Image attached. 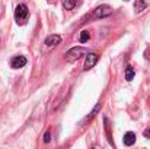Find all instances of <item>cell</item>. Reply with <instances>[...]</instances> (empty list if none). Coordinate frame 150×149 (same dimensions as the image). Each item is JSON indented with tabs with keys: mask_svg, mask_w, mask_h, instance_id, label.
<instances>
[{
	"mask_svg": "<svg viewBox=\"0 0 150 149\" xmlns=\"http://www.w3.org/2000/svg\"><path fill=\"white\" fill-rule=\"evenodd\" d=\"M29 18V9L25 3H19L15 9V21L18 25H25Z\"/></svg>",
	"mask_w": 150,
	"mask_h": 149,
	"instance_id": "obj_1",
	"label": "cell"
},
{
	"mask_svg": "<svg viewBox=\"0 0 150 149\" xmlns=\"http://www.w3.org/2000/svg\"><path fill=\"white\" fill-rule=\"evenodd\" d=\"M88 53H89V51L85 48V47H73V48H70L66 53V61L73 63V61L79 60L80 57H83V56L88 54Z\"/></svg>",
	"mask_w": 150,
	"mask_h": 149,
	"instance_id": "obj_2",
	"label": "cell"
},
{
	"mask_svg": "<svg viewBox=\"0 0 150 149\" xmlns=\"http://www.w3.org/2000/svg\"><path fill=\"white\" fill-rule=\"evenodd\" d=\"M112 13V7L108 4H100L93 10V18L96 19H102V18H108Z\"/></svg>",
	"mask_w": 150,
	"mask_h": 149,
	"instance_id": "obj_3",
	"label": "cell"
},
{
	"mask_svg": "<svg viewBox=\"0 0 150 149\" xmlns=\"http://www.w3.org/2000/svg\"><path fill=\"white\" fill-rule=\"evenodd\" d=\"M98 58H99V56H98L96 53H88V54H86V58H85L83 70H89V69H92V67L98 63Z\"/></svg>",
	"mask_w": 150,
	"mask_h": 149,
	"instance_id": "obj_4",
	"label": "cell"
},
{
	"mask_svg": "<svg viewBox=\"0 0 150 149\" xmlns=\"http://www.w3.org/2000/svg\"><path fill=\"white\" fill-rule=\"evenodd\" d=\"M25 64H26V58L23 56H15L10 60V67L12 69H21V67H25Z\"/></svg>",
	"mask_w": 150,
	"mask_h": 149,
	"instance_id": "obj_5",
	"label": "cell"
},
{
	"mask_svg": "<svg viewBox=\"0 0 150 149\" xmlns=\"http://www.w3.org/2000/svg\"><path fill=\"white\" fill-rule=\"evenodd\" d=\"M60 43H61V37L57 35V34L48 35V37L45 38V41H44V44H45L47 47H55V46H58Z\"/></svg>",
	"mask_w": 150,
	"mask_h": 149,
	"instance_id": "obj_6",
	"label": "cell"
},
{
	"mask_svg": "<svg viewBox=\"0 0 150 149\" xmlns=\"http://www.w3.org/2000/svg\"><path fill=\"white\" fill-rule=\"evenodd\" d=\"M122 142H124L125 146H133V145L136 143V133H133V132H127V133L124 135Z\"/></svg>",
	"mask_w": 150,
	"mask_h": 149,
	"instance_id": "obj_7",
	"label": "cell"
},
{
	"mask_svg": "<svg viewBox=\"0 0 150 149\" xmlns=\"http://www.w3.org/2000/svg\"><path fill=\"white\" fill-rule=\"evenodd\" d=\"M103 124H105V133H106L108 142L114 146V139H112V133H111V123H109L108 117H103Z\"/></svg>",
	"mask_w": 150,
	"mask_h": 149,
	"instance_id": "obj_8",
	"label": "cell"
},
{
	"mask_svg": "<svg viewBox=\"0 0 150 149\" xmlns=\"http://www.w3.org/2000/svg\"><path fill=\"white\" fill-rule=\"evenodd\" d=\"M146 7H147V3H146L144 0H136V3H134V9H136L137 13L143 12Z\"/></svg>",
	"mask_w": 150,
	"mask_h": 149,
	"instance_id": "obj_9",
	"label": "cell"
},
{
	"mask_svg": "<svg viewBox=\"0 0 150 149\" xmlns=\"http://www.w3.org/2000/svg\"><path fill=\"white\" fill-rule=\"evenodd\" d=\"M76 4H77V0H64V1H63V7H64L66 10H71V9H74Z\"/></svg>",
	"mask_w": 150,
	"mask_h": 149,
	"instance_id": "obj_10",
	"label": "cell"
},
{
	"mask_svg": "<svg viewBox=\"0 0 150 149\" xmlns=\"http://www.w3.org/2000/svg\"><path fill=\"white\" fill-rule=\"evenodd\" d=\"M133 78H134V69H133V66H127V69H125V79L130 82V81H133Z\"/></svg>",
	"mask_w": 150,
	"mask_h": 149,
	"instance_id": "obj_11",
	"label": "cell"
},
{
	"mask_svg": "<svg viewBox=\"0 0 150 149\" xmlns=\"http://www.w3.org/2000/svg\"><path fill=\"white\" fill-rule=\"evenodd\" d=\"M89 38H91V34H89V31H82V32H80V38H79V41L83 44V43H86Z\"/></svg>",
	"mask_w": 150,
	"mask_h": 149,
	"instance_id": "obj_12",
	"label": "cell"
},
{
	"mask_svg": "<svg viewBox=\"0 0 150 149\" xmlns=\"http://www.w3.org/2000/svg\"><path fill=\"white\" fill-rule=\"evenodd\" d=\"M99 110H100V104H96V107L92 110V113H91V114L86 117V120H85V121H88V120H92V118H93V117L98 114V111H99Z\"/></svg>",
	"mask_w": 150,
	"mask_h": 149,
	"instance_id": "obj_13",
	"label": "cell"
},
{
	"mask_svg": "<svg viewBox=\"0 0 150 149\" xmlns=\"http://www.w3.org/2000/svg\"><path fill=\"white\" fill-rule=\"evenodd\" d=\"M50 140H51V133L47 130V132H45V135H44V142H45V143H48Z\"/></svg>",
	"mask_w": 150,
	"mask_h": 149,
	"instance_id": "obj_14",
	"label": "cell"
},
{
	"mask_svg": "<svg viewBox=\"0 0 150 149\" xmlns=\"http://www.w3.org/2000/svg\"><path fill=\"white\" fill-rule=\"evenodd\" d=\"M143 135H144L146 138H149V139H150V129H149V130H146V132H144Z\"/></svg>",
	"mask_w": 150,
	"mask_h": 149,
	"instance_id": "obj_15",
	"label": "cell"
}]
</instances>
